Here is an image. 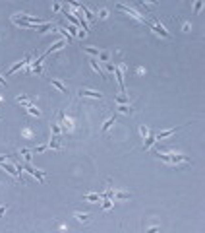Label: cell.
Returning <instances> with one entry per match:
<instances>
[{
    "label": "cell",
    "instance_id": "9c48e42d",
    "mask_svg": "<svg viewBox=\"0 0 205 233\" xmlns=\"http://www.w3.org/2000/svg\"><path fill=\"white\" fill-rule=\"evenodd\" d=\"M29 60H31V54H25V58H24V60H21V62H18V64H14V66H12V68H10V70H8V76H12L14 72H18V70L21 68V66H25V64H27Z\"/></svg>",
    "mask_w": 205,
    "mask_h": 233
},
{
    "label": "cell",
    "instance_id": "5bb4252c",
    "mask_svg": "<svg viewBox=\"0 0 205 233\" xmlns=\"http://www.w3.org/2000/svg\"><path fill=\"white\" fill-rule=\"evenodd\" d=\"M114 120H116V115H114V117H110L108 120H105V125H103V128H101V132H107V130H108V128H110L112 125H114Z\"/></svg>",
    "mask_w": 205,
    "mask_h": 233
},
{
    "label": "cell",
    "instance_id": "2e32d148",
    "mask_svg": "<svg viewBox=\"0 0 205 233\" xmlns=\"http://www.w3.org/2000/svg\"><path fill=\"white\" fill-rule=\"evenodd\" d=\"M27 111H29V115H33V117H41V111H39L37 107H33V105H29Z\"/></svg>",
    "mask_w": 205,
    "mask_h": 233
},
{
    "label": "cell",
    "instance_id": "e0dca14e",
    "mask_svg": "<svg viewBox=\"0 0 205 233\" xmlns=\"http://www.w3.org/2000/svg\"><path fill=\"white\" fill-rule=\"evenodd\" d=\"M83 51L87 54H93V57H99V49H93V47H83Z\"/></svg>",
    "mask_w": 205,
    "mask_h": 233
},
{
    "label": "cell",
    "instance_id": "9a60e30c",
    "mask_svg": "<svg viewBox=\"0 0 205 233\" xmlns=\"http://www.w3.org/2000/svg\"><path fill=\"white\" fill-rule=\"evenodd\" d=\"M50 82H52V86L56 87V90H60L62 93H68V87H66L62 82H58V80H50Z\"/></svg>",
    "mask_w": 205,
    "mask_h": 233
},
{
    "label": "cell",
    "instance_id": "83f0119b",
    "mask_svg": "<svg viewBox=\"0 0 205 233\" xmlns=\"http://www.w3.org/2000/svg\"><path fill=\"white\" fill-rule=\"evenodd\" d=\"M45 150H47V146H45V144H43V146H37V148H35V152H45Z\"/></svg>",
    "mask_w": 205,
    "mask_h": 233
},
{
    "label": "cell",
    "instance_id": "52a82bcc",
    "mask_svg": "<svg viewBox=\"0 0 205 233\" xmlns=\"http://www.w3.org/2000/svg\"><path fill=\"white\" fill-rule=\"evenodd\" d=\"M24 171H27V173H29V175H33V177H37V181H39V183H45V173H41L39 169H33L31 165H25Z\"/></svg>",
    "mask_w": 205,
    "mask_h": 233
},
{
    "label": "cell",
    "instance_id": "f546056e",
    "mask_svg": "<svg viewBox=\"0 0 205 233\" xmlns=\"http://www.w3.org/2000/svg\"><path fill=\"white\" fill-rule=\"evenodd\" d=\"M107 16H108V12H107V10H101V18H103V19H105Z\"/></svg>",
    "mask_w": 205,
    "mask_h": 233
},
{
    "label": "cell",
    "instance_id": "5b68a950",
    "mask_svg": "<svg viewBox=\"0 0 205 233\" xmlns=\"http://www.w3.org/2000/svg\"><path fill=\"white\" fill-rule=\"evenodd\" d=\"M188 125H182V126H178V128H170V130H165V132H157L155 134V140H163V138H168V136H172L174 132H178V130H182V128H186Z\"/></svg>",
    "mask_w": 205,
    "mask_h": 233
},
{
    "label": "cell",
    "instance_id": "ba28073f",
    "mask_svg": "<svg viewBox=\"0 0 205 233\" xmlns=\"http://www.w3.org/2000/svg\"><path fill=\"white\" fill-rule=\"evenodd\" d=\"M116 8H118V10H122V12H126V14H130L132 18H135L138 21H141V16H139L138 12H135V10H132L130 6H124V4H116Z\"/></svg>",
    "mask_w": 205,
    "mask_h": 233
},
{
    "label": "cell",
    "instance_id": "277c9868",
    "mask_svg": "<svg viewBox=\"0 0 205 233\" xmlns=\"http://www.w3.org/2000/svg\"><path fill=\"white\" fill-rule=\"evenodd\" d=\"M0 169H4L6 173L14 175L18 181H21V173L18 171V167H16V165H12V163H6V161H0Z\"/></svg>",
    "mask_w": 205,
    "mask_h": 233
},
{
    "label": "cell",
    "instance_id": "3957f363",
    "mask_svg": "<svg viewBox=\"0 0 205 233\" xmlns=\"http://www.w3.org/2000/svg\"><path fill=\"white\" fill-rule=\"evenodd\" d=\"M141 24H145L147 27H151V29L157 33V35H161V37H165V39H170V33H168L161 24H153V21H147L145 18H141Z\"/></svg>",
    "mask_w": 205,
    "mask_h": 233
},
{
    "label": "cell",
    "instance_id": "30bf717a",
    "mask_svg": "<svg viewBox=\"0 0 205 233\" xmlns=\"http://www.w3.org/2000/svg\"><path fill=\"white\" fill-rule=\"evenodd\" d=\"M79 95L81 97H93V99H103V93H99V92H91V90H79Z\"/></svg>",
    "mask_w": 205,
    "mask_h": 233
},
{
    "label": "cell",
    "instance_id": "1f68e13d",
    "mask_svg": "<svg viewBox=\"0 0 205 233\" xmlns=\"http://www.w3.org/2000/svg\"><path fill=\"white\" fill-rule=\"evenodd\" d=\"M145 2H151V4H157V2H159V0H143V4H145Z\"/></svg>",
    "mask_w": 205,
    "mask_h": 233
},
{
    "label": "cell",
    "instance_id": "ffe728a7",
    "mask_svg": "<svg viewBox=\"0 0 205 233\" xmlns=\"http://www.w3.org/2000/svg\"><path fill=\"white\" fill-rule=\"evenodd\" d=\"M157 140H155V136H151V138H147V142L143 144V150H149L151 146H153V144H155Z\"/></svg>",
    "mask_w": 205,
    "mask_h": 233
},
{
    "label": "cell",
    "instance_id": "603a6c76",
    "mask_svg": "<svg viewBox=\"0 0 205 233\" xmlns=\"http://www.w3.org/2000/svg\"><path fill=\"white\" fill-rule=\"evenodd\" d=\"M103 200H105V202H103V210H110V208H112L110 198H103Z\"/></svg>",
    "mask_w": 205,
    "mask_h": 233
},
{
    "label": "cell",
    "instance_id": "4fadbf2b",
    "mask_svg": "<svg viewBox=\"0 0 205 233\" xmlns=\"http://www.w3.org/2000/svg\"><path fill=\"white\" fill-rule=\"evenodd\" d=\"M103 200V194H85L83 196V202H97Z\"/></svg>",
    "mask_w": 205,
    "mask_h": 233
},
{
    "label": "cell",
    "instance_id": "7402d4cb",
    "mask_svg": "<svg viewBox=\"0 0 205 233\" xmlns=\"http://www.w3.org/2000/svg\"><path fill=\"white\" fill-rule=\"evenodd\" d=\"M77 221H89V214H76Z\"/></svg>",
    "mask_w": 205,
    "mask_h": 233
},
{
    "label": "cell",
    "instance_id": "ac0fdd59",
    "mask_svg": "<svg viewBox=\"0 0 205 233\" xmlns=\"http://www.w3.org/2000/svg\"><path fill=\"white\" fill-rule=\"evenodd\" d=\"M49 146H50L52 150H60V148H62V146H60V142H58V138H52Z\"/></svg>",
    "mask_w": 205,
    "mask_h": 233
},
{
    "label": "cell",
    "instance_id": "cb8c5ba5",
    "mask_svg": "<svg viewBox=\"0 0 205 233\" xmlns=\"http://www.w3.org/2000/svg\"><path fill=\"white\" fill-rule=\"evenodd\" d=\"M99 58L101 60H108V53L107 51H99Z\"/></svg>",
    "mask_w": 205,
    "mask_h": 233
},
{
    "label": "cell",
    "instance_id": "7a4b0ae2",
    "mask_svg": "<svg viewBox=\"0 0 205 233\" xmlns=\"http://www.w3.org/2000/svg\"><path fill=\"white\" fill-rule=\"evenodd\" d=\"M157 158L161 161H166L170 165H176V163H190V159L186 158V155H174V153H157Z\"/></svg>",
    "mask_w": 205,
    "mask_h": 233
},
{
    "label": "cell",
    "instance_id": "f1b7e54d",
    "mask_svg": "<svg viewBox=\"0 0 205 233\" xmlns=\"http://www.w3.org/2000/svg\"><path fill=\"white\" fill-rule=\"evenodd\" d=\"M10 158H12V155H0V161H8Z\"/></svg>",
    "mask_w": 205,
    "mask_h": 233
},
{
    "label": "cell",
    "instance_id": "4316f807",
    "mask_svg": "<svg viewBox=\"0 0 205 233\" xmlns=\"http://www.w3.org/2000/svg\"><path fill=\"white\" fill-rule=\"evenodd\" d=\"M201 6H203V2H201V0H197V2H196V8H193V12H199V10H201Z\"/></svg>",
    "mask_w": 205,
    "mask_h": 233
},
{
    "label": "cell",
    "instance_id": "44dd1931",
    "mask_svg": "<svg viewBox=\"0 0 205 233\" xmlns=\"http://www.w3.org/2000/svg\"><path fill=\"white\" fill-rule=\"evenodd\" d=\"M118 111H120V113H132V107L126 105V103H122V105L118 107Z\"/></svg>",
    "mask_w": 205,
    "mask_h": 233
},
{
    "label": "cell",
    "instance_id": "6da1fadb",
    "mask_svg": "<svg viewBox=\"0 0 205 233\" xmlns=\"http://www.w3.org/2000/svg\"><path fill=\"white\" fill-rule=\"evenodd\" d=\"M62 47H64V41H58V43H54V45H52V47H50V49H49L47 53H43V54H41V58H37L35 62H31V70H33V72H37V74H41V62H43L45 58H47L49 54H52L54 51H58V49H62Z\"/></svg>",
    "mask_w": 205,
    "mask_h": 233
},
{
    "label": "cell",
    "instance_id": "4dcf8cb0",
    "mask_svg": "<svg viewBox=\"0 0 205 233\" xmlns=\"http://www.w3.org/2000/svg\"><path fill=\"white\" fill-rule=\"evenodd\" d=\"M0 86H4V87H6V86H8V82H6V80H4V78H2V76H0Z\"/></svg>",
    "mask_w": 205,
    "mask_h": 233
},
{
    "label": "cell",
    "instance_id": "d4e9b609",
    "mask_svg": "<svg viewBox=\"0 0 205 233\" xmlns=\"http://www.w3.org/2000/svg\"><path fill=\"white\" fill-rule=\"evenodd\" d=\"M116 101H118V103H128V97H126V95H118Z\"/></svg>",
    "mask_w": 205,
    "mask_h": 233
},
{
    "label": "cell",
    "instance_id": "8992f818",
    "mask_svg": "<svg viewBox=\"0 0 205 233\" xmlns=\"http://www.w3.org/2000/svg\"><path fill=\"white\" fill-rule=\"evenodd\" d=\"M112 72L116 74V80H118V86H120V92H122V93H126V86H124V76H122L120 66H112Z\"/></svg>",
    "mask_w": 205,
    "mask_h": 233
},
{
    "label": "cell",
    "instance_id": "8fae6325",
    "mask_svg": "<svg viewBox=\"0 0 205 233\" xmlns=\"http://www.w3.org/2000/svg\"><path fill=\"white\" fill-rule=\"evenodd\" d=\"M89 64H91V68H93L95 72H99V76L103 78V80H107V74H105V72L101 70V66H99V62H97L95 58H89Z\"/></svg>",
    "mask_w": 205,
    "mask_h": 233
},
{
    "label": "cell",
    "instance_id": "484cf974",
    "mask_svg": "<svg viewBox=\"0 0 205 233\" xmlns=\"http://www.w3.org/2000/svg\"><path fill=\"white\" fill-rule=\"evenodd\" d=\"M52 132H54V134H60V126H58V123H52Z\"/></svg>",
    "mask_w": 205,
    "mask_h": 233
},
{
    "label": "cell",
    "instance_id": "7c38bea8",
    "mask_svg": "<svg viewBox=\"0 0 205 233\" xmlns=\"http://www.w3.org/2000/svg\"><path fill=\"white\" fill-rule=\"evenodd\" d=\"M112 198H118V200H128V198H132V194H130V192H118V191L112 188Z\"/></svg>",
    "mask_w": 205,
    "mask_h": 233
},
{
    "label": "cell",
    "instance_id": "d6986e66",
    "mask_svg": "<svg viewBox=\"0 0 205 233\" xmlns=\"http://www.w3.org/2000/svg\"><path fill=\"white\" fill-rule=\"evenodd\" d=\"M16 101H18V103H24L25 107H29V105H31V101H29V99H27L25 95H19V97L16 99Z\"/></svg>",
    "mask_w": 205,
    "mask_h": 233
}]
</instances>
